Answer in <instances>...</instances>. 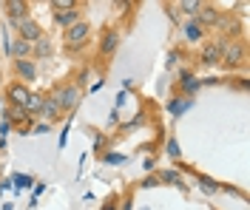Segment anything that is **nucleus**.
<instances>
[{"mask_svg":"<svg viewBox=\"0 0 250 210\" xmlns=\"http://www.w3.org/2000/svg\"><path fill=\"white\" fill-rule=\"evenodd\" d=\"M51 99L57 102V108H60L62 114L74 111L80 105V99H83V88H80L77 82H65V85H57L54 88V94H51Z\"/></svg>","mask_w":250,"mask_h":210,"instance_id":"f257e3e1","label":"nucleus"},{"mask_svg":"<svg viewBox=\"0 0 250 210\" xmlns=\"http://www.w3.org/2000/svg\"><path fill=\"white\" fill-rule=\"evenodd\" d=\"M88 37H91V26H88L85 20L74 23L71 29H65V34H62V40H65V49H68V51H80L85 43H88Z\"/></svg>","mask_w":250,"mask_h":210,"instance_id":"f03ea898","label":"nucleus"},{"mask_svg":"<svg viewBox=\"0 0 250 210\" xmlns=\"http://www.w3.org/2000/svg\"><path fill=\"white\" fill-rule=\"evenodd\" d=\"M15 29H17V37H20V40H26V43H37V40L46 34V32H43V26H40L31 15L23 17V20H17Z\"/></svg>","mask_w":250,"mask_h":210,"instance_id":"7ed1b4c3","label":"nucleus"},{"mask_svg":"<svg viewBox=\"0 0 250 210\" xmlns=\"http://www.w3.org/2000/svg\"><path fill=\"white\" fill-rule=\"evenodd\" d=\"M3 97H6V102H9V105H20V108H26V102H29V97H31V88L26 85V82H20V80L9 82Z\"/></svg>","mask_w":250,"mask_h":210,"instance_id":"20e7f679","label":"nucleus"},{"mask_svg":"<svg viewBox=\"0 0 250 210\" xmlns=\"http://www.w3.org/2000/svg\"><path fill=\"white\" fill-rule=\"evenodd\" d=\"M242 60H245V46H242L239 40L222 49V63L228 65V68H233V65H239Z\"/></svg>","mask_w":250,"mask_h":210,"instance_id":"39448f33","label":"nucleus"},{"mask_svg":"<svg viewBox=\"0 0 250 210\" xmlns=\"http://www.w3.org/2000/svg\"><path fill=\"white\" fill-rule=\"evenodd\" d=\"M117 46H120V34L114 32V29H105L103 32V40H100V57L108 60L111 54H117Z\"/></svg>","mask_w":250,"mask_h":210,"instance_id":"423d86ee","label":"nucleus"},{"mask_svg":"<svg viewBox=\"0 0 250 210\" xmlns=\"http://www.w3.org/2000/svg\"><path fill=\"white\" fill-rule=\"evenodd\" d=\"M3 12L9 15L12 23H17V20L29 17V3H26V0H6V3H3Z\"/></svg>","mask_w":250,"mask_h":210,"instance_id":"0eeeda50","label":"nucleus"},{"mask_svg":"<svg viewBox=\"0 0 250 210\" xmlns=\"http://www.w3.org/2000/svg\"><path fill=\"white\" fill-rule=\"evenodd\" d=\"M219 17H222V15H219L216 6H205V3H202V9L196 12V20H193V23H196V26H216Z\"/></svg>","mask_w":250,"mask_h":210,"instance_id":"6e6552de","label":"nucleus"},{"mask_svg":"<svg viewBox=\"0 0 250 210\" xmlns=\"http://www.w3.org/2000/svg\"><path fill=\"white\" fill-rule=\"evenodd\" d=\"M15 71H17V77H20V82H26V85L31 80H37V65L31 63V60H15Z\"/></svg>","mask_w":250,"mask_h":210,"instance_id":"1a4fd4ad","label":"nucleus"},{"mask_svg":"<svg viewBox=\"0 0 250 210\" xmlns=\"http://www.w3.org/2000/svg\"><path fill=\"white\" fill-rule=\"evenodd\" d=\"M51 51H54V43H51V37L43 34L37 43H31V57H37V60H48L51 57Z\"/></svg>","mask_w":250,"mask_h":210,"instance_id":"9d476101","label":"nucleus"},{"mask_svg":"<svg viewBox=\"0 0 250 210\" xmlns=\"http://www.w3.org/2000/svg\"><path fill=\"white\" fill-rule=\"evenodd\" d=\"M222 49H225V43H208L202 49V60L205 65H216V63H222Z\"/></svg>","mask_w":250,"mask_h":210,"instance_id":"9b49d317","label":"nucleus"},{"mask_svg":"<svg viewBox=\"0 0 250 210\" xmlns=\"http://www.w3.org/2000/svg\"><path fill=\"white\" fill-rule=\"evenodd\" d=\"M9 54H12L15 60H31V43H26V40L15 37V40L9 43Z\"/></svg>","mask_w":250,"mask_h":210,"instance_id":"f8f14e48","label":"nucleus"},{"mask_svg":"<svg viewBox=\"0 0 250 210\" xmlns=\"http://www.w3.org/2000/svg\"><path fill=\"white\" fill-rule=\"evenodd\" d=\"M40 116H46L48 122H57V119L62 116V111L57 108V102H54V99H51V97H46V102H43V108H40Z\"/></svg>","mask_w":250,"mask_h":210,"instance_id":"ddd939ff","label":"nucleus"},{"mask_svg":"<svg viewBox=\"0 0 250 210\" xmlns=\"http://www.w3.org/2000/svg\"><path fill=\"white\" fill-rule=\"evenodd\" d=\"M54 20H57V26H62V29H71L74 23H80L83 17H80V12L74 9V12H57L54 15Z\"/></svg>","mask_w":250,"mask_h":210,"instance_id":"4468645a","label":"nucleus"},{"mask_svg":"<svg viewBox=\"0 0 250 210\" xmlns=\"http://www.w3.org/2000/svg\"><path fill=\"white\" fill-rule=\"evenodd\" d=\"M43 102H46V94H37V91H31L29 102H26V114H29V116H34V114H40V108H43Z\"/></svg>","mask_w":250,"mask_h":210,"instance_id":"2eb2a0df","label":"nucleus"},{"mask_svg":"<svg viewBox=\"0 0 250 210\" xmlns=\"http://www.w3.org/2000/svg\"><path fill=\"white\" fill-rule=\"evenodd\" d=\"M185 37L190 40V43H199V40L205 37V29H202V26H196V23L190 20V23L185 26Z\"/></svg>","mask_w":250,"mask_h":210,"instance_id":"dca6fc26","label":"nucleus"},{"mask_svg":"<svg viewBox=\"0 0 250 210\" xmlns=\"http://www.w3.org/2000/svg\"><path fill=\"white\" fill-rule=\"evenodd\" d=\"M176 9H179V12H185V15H196V12L202 9V3H199V0H182Z\"/></svg>","mask_w":250,"mask_h":210,"instance_id":"f3484780","label":"nucleus"},{"mask_svg":"<svg viewBox=\"0 0 250 210\" xmlns=\"http://www.w3.org/2000/svg\"><path fill=\"white\" fill-rule=\"evenodd\" d=\"M51 9H57V12H60V9H71V12H74V9H77V0H54Z\"/></svg>","mask_w":250,"mask_h":210,"instance_id":"a211bd4d","label":"nucleus"},{"mask_svg":"<svg viewBox=\"0 0 250 210\" xmlns=\"http://www.w3.org/2000/svg\"><path fill=\"white\" fill-rule=\"evenodd\" d=\"M199 185H202V191H205V193H216V191H219V185H216V182H213V179H199Z\"/></svg>","mask_w":250,"mask_h":210,"instance_id":"6ab92c4d","label":"nucleus"},{"mask_svg":"<svg viewBox=\"0 0 250 210\" xmlns=\"http://www.w3.org/2000/svg\"><path fill=\"white\" fill-rule=\"evenodd\" d=\"M9 128H12V122H9L6 116H0V136H6V134H9Z\"/></svg>","mask_w":250,"mask_h":210,"instance_id":"aec40b11","label":"nucleus"},{"mask_svg":"<svg viewBox=\"0 0 250 210\" xmlns=\"http://www.w3.org/2000/svg\"><path fill=\"white\" fill-rule=\"evenodd\" d=\"M168 153H171V156H179V145H176V139L168 142Z\"/></svg>","mask_w":250,"mask_h":210,"instance_id":"412c9836","label":"nucleus"},{"mask_svg":"<svg viewBox=\"0 0 250 210\" xmlns=\"http://www.w3.org/2000/svg\"><path fill=\"white\" fill-rule=\"evenodd\" d=\"M103 210H117V208H114V205H105V208H103Z\"/></svg>","mask_w":250,"mask_h":210,"instance_id":"4be33fe9","label":"nucleus"},{"mask_svg":"<svg viewBox=\"0 0 250 210\" xmlns=\"http://www.w3.org/2000/svg\"><path fill=\"white\" fill-rule=\"evenodd\" d=\"M0 65H3V54H0Z\"/></svg>","mask_w":250,"mask_h":210,"instance_id":"5701e85b","label":"nucleus"}]
</instances>
